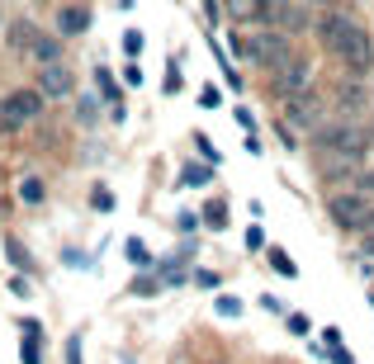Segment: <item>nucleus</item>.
Wrapping results in <instances>:
<instances>
[{"label": "nucleus", "mask_w": 374, "mask_h": 364, "mask_svg": "<svg viewBox=\"0 0 374 364\" xmlns=\"http://www.w3.org/2000/svg\"><path fill=\"white\" fill-rule=\"evenodd\" d=\"M313 156H318L322 175H360L370 156V137L355 123H332L313 132Z\"/></svg>", "instance_id": "1"}, {"label": "nucleus", "mask_w": 374, "mask_h": 364, "mask_svg": "<svg viewBox=\"0 0 374 364\" xmlns=\"http://www.w3.org/2000/svg\"><path fill=\"white\" fill-rule=\"evenodd\" d=\"M318 38H322V48L332 52L337 62H346L350 71H370L374 67V43H370V33H365L360 19H350V15H322Z\"/></svg>", "instance_id": "2"}, {"label": "nucleus", "mask_w": 374, "mask_h": 364, "mask_svg": "<svg viewBox=\"0 0 374 364\" xmlns=\"http://www.w3.org/2000/svg\"><path fill=\"white\" fill-rule=\"evenodd\" d=\"M232 48H237L246 62H256L261 71H280V67L294 57L289 33H280V28H261V33H251V38H232Z\"/></svg>", "instance_id": "3"}, {"label": "nucleus", "mask_w": 374, "mask_h": 364, "mask_svg": "<svg viewBox=\"0 0 374 364\" xmlns=\"http://www.w3.org/2000/svg\"><path fill=\"white\" fill-rule=\"evenodd\" d=\"M327 213H332V223H337L341 232H365V227L374 223V204L360 194V189L332 194V199H327Z\"/></svg>", "instance_id": "4"}, {"label": "nucleus", "mask_w": 374, "mask_h": 364, "mask_svg": "<svg viewBox=\"0 0 374 364\" xmlns=\"http://www.w3.org/2000/svg\"><path fill=\"white\" fill-rule=\"evenodd\" d=\"M43 104H48L43 90H15V95H5L0 100V132H15L24 123H33L43 114Z\"/></svg>", "instance_id": "5"}, {"label": "nucleus", "mask_w": 374, "mask_h": 364, "mask_svg": "<svg viewBox=\"0 0 374 364\" xmlns=\"http://www.w3.org/2000/svg\"><path fill=\"white\" fill-rule=\"evenodd\" d=\"M270 85H275L284 100L308 95V85H313V62H308V57H289L280 71H270Z\"/></svg>", "instance_id": "6"}, {"label": "nucleus", "mask_w": 374, "mask_h": 364, "mask_svg": "<svg viewBox=\"0 0 374 364\" xmlns=\"http://www.w3.org/2000/svg\"><path fill=\"white\" fill-rule=\"evenodd\" d=\"M261 19H270V24L280 28V33H289V38L308 28V15L298 10L294 0H266V10H261Z\"/></svg>", "instance_id": "7"}, {"label": "nucleus", "mask_w": 374, "mask_h": 364, "mask_svg": "<svg viewBox=\"0 0 374 364\" xmlns=\"http://www.w3.org/2000/svg\"><path fill=\"white\" fill-rule=\"evenodd\" d=\"M38 90H43L48 100H67V95L76 90L71 67H67V62H48V67H38Z\"/></svg>", "instance_id": "8"}, {"label": "nucleus", "mask_w": 374, "mask_h": 364, "mask_svg": "<svg viewBox=\"0 0 374 364\" xmlns=\"http://www.w3.org/2000/svg\"><path fill=\"white\" fill-rule=\"evenodd\" d=\"M38 33H43V28L33 24V19H10V24H5V43H10V52H19V57H33Z\"/></svg>", "instance_id": "9"}, {"label": "nucleus", "mask_w": 374, "mask_h": 364, "mask_svg": "<svg viewBox=\"0 0 374 364\" xmlns=\"http://www.w3.org/2000/svg\"><path fill=\"white\" fill-rule=\"evenodd\" d=\"M284 114H289V123H294V128H313V132L322 128V109H318V100H313V95H298V100H289V109H284Z\"/></svg>", "instance_id": "10"}, {"label": "nucleus", "mask_w": 374, "mask_h": 364, "mask_svg": "<svg viewBox=\"0 0 374 364\" xmlns=\"http://www.w3.org/2000/svg\"><path fill=\"white\" fill-rule=\"evenodd\" d=\"M223 10H228V24H256L266 0H223Z\"/></svg>", "instance_id": "11"}, {"label": "nucleus", "mask_w": 374, "mask_h": 364, "mask_svg": "<svg viewBox=\"0 0 374 364\" xmlns=\"http://www.w3.org/2000/svg\"><path fill=\"white\" fill-rule=\"evenodd\" d=\"M57 28H62V38H76V33H85V28H90V15H85V10H76V5H67V10L57 15Z\"/></svg>", "instance_id": "12"}, {"label": "nucleus", "mask_w": 374, "mask_h": 364, "mask_svg": "<svg viewBox=\"0 0 374 364\" xmlns=\"http://www.w3.org/2000/svg\"><path fill=\"white\" fill-rule=\"evenodd\" d=\"M33 62H38V67H48V62H62V43L38 33V43H33Z\"/></svg>", "instance_id": "13"}, {"label": "nucleus", "mask_w": 374, "mask_h": 364, "mask_svg": "<svg viewBox=\"0 0 374 364\" xmlns=\"http://www.w3.org/2000/svg\"><path fill=\"white\" fill-rule=\"evenodd\" d=\"M95 85H100V95H105V100L114 104V109H124V104H119L124 95H119V85H114V76H109L105 67H95Z\"/></svg>", "instance_id": "14"}, {"label": "nucleus", "mask_w": 374, "mask_h": 364, "mask_svg": "<svg viewBox=\"0 0 374 364\" xmlns=\"http://www.w3.org/2000/svg\"><path fill=\"white\" fill-rule=\"evenodd\" d=\"M270 265H275V270H280V275H284V279H294L298 270H294V260L284 256V251H280V246H270Z\"/></svg>", "instance_id": "15"}, {"label": "nucleus", "mask_w": 374, "mask_h": 364, "mask_svg": "<svg viewBox=\"0 0 374 364\" xmlns=\"http://www.w3.org/2000/svg\"><path fill=\"white\" fill-rule=\"evenodd\" d=\"M209 180H214L209 166H185V175H180V184H209Z\"/></svg>", "instance_id": "16"}, {"label": "nucleus", "mask_w": 374, "mask_h": 364, "mask_svg": "<svg viewBox=\"0 0 374 364\" xmlns=\"http://www.w3.org/2000/svg\"><path fill=\"white\" fill-rule=\"evenodd\" d=\"M19 199H24V204H38V199H43V184H38L33 175H28V180L19 184Z\"/></svg>", "instance_id": "17"}, {"label": "nucleus", "mask_w": 374, "mask_h": 364, "mask_svg": "<svg viewBox=\"0 0 374 364\" xmlns=\"http://www.w3.org/2000/svg\"><path fill=\"white\" fill-rule=\"evenodd\" d=\"M124 251H128V260H133V265H152V256H147V246H142V241H128V246H124Z\"/></svg>", "instance_id": "18"}, {"label": "nucleus", "mask_w": 374, "mask_h": 364, "mask_svg": "<svg viewBox=\"0 0 374 364\" xmlns=\"http://www.w3.org/2000/svg\"><path fill=\"white\" fill-rule=\"evenodd\" d=\"M308 327H313V322H308L303 312H294V317H289V331H294V336H308Z\"/></svg>", "instance_id": "19"}, {"label": "nucleus", "mask_w": 374, "mask_h": 364, "mask_svg": "<svg viewBox=\"0 0 374 364\" xmlns=\"http://www.w3.org/2000/svg\"><path fill=\"white\" fill-rule=\"evenodd\" d=\"M237 312H241L237 298H218V317H237Z\"/></svg>", "instance_id": "20"}, {"label": "nucleus", "mask_w": 374, "mask_h": 364, "mask_svg": "<svg viewBox=\"0 0 374 364\" xmlns=\"http://www.w3.org/2000/svg\"><path fill=\"white\" fill-rule=\"evenodd\" d=\"M365 199H374V171H360V184H355Z\"/></svg>", "instance_id": "21"}, {"label": "nucleus", "mask_w": 374, "mask_h": 364, "mask_svg": "<svg viewBox=\"0 0 374 364\" xmlns=\"http://www.w3.org/2000/svg\"><path fill=\"white\" fill-rule=\"evenodd\" d=\"M199 104H204V109H218L223 100H218V90H214V85H204V95H199Z\"/></svg>", "instance_id": "22"}, {"label": "nucleus", "mask_w": 374, "mask_h": 364, "mask_svg": "<svg viewBox=\"0 0 374 364\" xmlns=\"http://www.w3.org/2000/svg\"><path fill=\"white\" fill-rule=\"evenodd\" d=\"M67 364H80V336L67 340Z\"/></svg>", "instance_id": "23"}, {"label": "nucleus", "mask_w": 374, "mask_h": 364, "mask_svg": "<svg viewBox=\"0 0 374 364\" xmlns=\"http://www.w3.org/2000/svg\"><path fill=\"white\" fill-rule=\"evenodd\" d=\"M332 360H337V364H355V360H350V350H341V345L332 350Z\"/></svg>", "instance_id": "24"}, {"label": "nucleus", "mask_w": 374, "mask_h": 364, "mask_svg": "<svg viewBox=\"0 0 374 364\" xmlns=\"http://www.w3.org/2000/svg\"><path fill=\"white\" fill-rule=\"evenodd\" d=\"M303 5H337V0H303Z\"/></svg>", "instance_id": "25"}, {"label": "nucleus", "mask_w": 374, "mask_h": 364, "mask_svg": "<svg viewBox=\"0 0 374 364\" xmlns=\"http://www.w3.org/2000/svg\"><path fill=\"white\" fill-rule=\"evenodd\" d=\"M33 5H48V0H33Z\"/></svg>", "instance_id": "26"}]
</instances>
